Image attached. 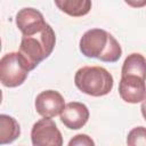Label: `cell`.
Instances as JSON below:
<instances>
[{
	"mask_svg": "<svg viewBox=\"0 0 146 146\" xmlns=\"http://www.w3.org/2000/svg\"><path fill=\"white\" fill-rule=\"evenodd\" d=\"M75 145H79V146H94L95 145V141L87 135H76L74 136L70 141H68V146H75Z\"/></svg>",
	"mask_w": 146,
	"mask_h": 146,
	"instance_id": "5bb4252c",
	"label": "cell"
},
{
	"mask_svg": "<svg viewBox=\"0 0 146 146\" xmlns=\"http://www.w3.org/2000/svg\"><path fill=\"white\" fill-rule=\"evenodd\" d=\"M55 43L56 35L49 24H46V26L36 33L22 36L18 52L29 72L34 70L52 52Z\"/></svg>",
	"mask_w": 146,
	"mask_h": 146,
	"instance_id": "6da1fadb",
	"label": "cell"
},
{
	"mask_svg": "<svg viewBox=\"0 0 146 146\" xmlns=\"http://www.w3.org/2000/svg\"><path fill=\"white\" fill-rule=\"evenodd\" d=\"M145 79L129 74L121 76L119 83V94L120 97L130 104H137L143 102L146 98V83Z\"/></svg>",
	"mask_w": 146,
	"mask_h": 146,
	"instance_id": "8992f818",
	"label": "cell"
},
{
	"mask_svg": "<svg viewBox=\"0 0 146 146\" xmlns=\"http://www.w3.org/2000/svg\"><path fill=\"white\" fill-rule=\"evenodd\" d=\"M43 15L34 8H23L16 14V25L23 35L39 32L46 26Z\"/></svg>",
	"mask_w": 146,
	"mask_h": 146,
	"instance_id": "9c48e42d",
	"label": "cell"
},
{
	"mask_svg": "<svg viewBox=\"0 0 146 146\" xmlns=\"http://www.w3.org/2000/svg\"><path fill=\"white\" fill-rule=\"evenodd\" d=\"M80 51L89 58L114 63L122 55V49L116 39L102 29H91L80 39Z\"/></svg>",
	"mask_w": 146,
	"mask_h": 146,
	"instance_id": "7a4b0ae2",
	"label": "cell"
},
{
	"mask_svg": "<svg viewBox=\"0 0 146 146\" xmlns=\"http://www.w3.org/2000/svg\"><path fill=\"white\" fill-rule=\"evenodd\" d=\"M140 110H141V114H143L144 119L146 120V98L143 100V103H141V106H140Z\"/></svg>",
	"mask_w": 146,
	"mask_h": 146,
	"instance_id": "2e32d148",
	"label": "cell"
},
{
	"mask_svg": "<svg viewBox=\"0 0 146 146\" xmlns=\"http://www.w3.org/2000/svg\"><path fill=\"white\" fill-rule=\"evenodd\" d=\"M58 9L72 17L87 15L91 9V0H55Z\"/></svg>",
	"mask_w": 146,
	"mask_h": 146,
	"instance_id": "7c38bea8",
	"label": "cell"
},
{
	"mask_svg": "<svg viewBox=\"0 0 146 146\" xmlns=\"http://www.w3.org/2000/svg\"><path fill=\"white\" fill-rule=\"evenodd\" d=\"M127 144L129 146H138V145L146 146V128L144 127L133 128L128 133Z\"/></svg>",
	"mask_w": 146,
	"mask_h": 146,
	"instance_id": "4fadbf2b",
	"label": "cell"
},
{
	"mask_svg": "<svg viewBox=\"0 0 146 146\" xmlns=\"http://www.w3.org/2000/svg\"><path fill=\"white\" fill-rule=\"evenodd\" d=\"M21 135V128L18 122L6 114L0 115V144H9L17 139Z\"/></svg>",
	"mask_w": 146,
	"mask_h": 146,
	"instance_id": "8fae6325",
	"label": "cell"
},
{
	"mask_svg": "<svg viewBox=\"0 0 146 146\" xmlns=\"http://www.w3.org/2000/svg\"><path fill=\"white\" fill-rule=\"evenodd\" d=\"M125 3L132 8H141L146 6V0H124Z\"/></svg>",
	"mask_w": 146,
	"mask_h": 146,
	"instance_id": "9a60e30c",
	"label": "cell"
},
{
	"mask_svg": "<svg viewBox=\"0 0 146 146\" xmlns=\"http://www.w3.org/2000/svg\"><path fill=\"white\" fill-rule=\"evenodd\" d=\"M65 107L63 96L56 90H46L35 98V110L43 117H54L62 113Z\"/></svg>",
	"mask_w": 146,
	"mask_h": 146,
	"instance_id": "52a82bcc",
	"label": "cell"
},
{
	"mask_svg": "<svg viewBox=\"0 0 146 146\" xmlns=\"http://www.w3.org/2000/svg\"><path fill=\"white\" fill-rule=\"evenodd\" d=\"M29 70L25 67L18 51L8 52L0 60V80L5 87L15 88L21 86L27 78Z\"/></svg>",
	"mask_w": 146,
	"mask_h": 146,
	"instance_id": "277c9868",
	"label": "cell"
},
{
	"mask_svg": "<svg viewBox=\"0 0 146 146\" xmlns=\"http://www.w3.org/2000/svg\"><path fill=\"white\" fill-rule=\"evenodd\" d=\"M76 88L94 97L107 95L113 88V76L104 67L100 66H83L79 68L74 76Z\"/></svg>",
	"mask_w": 146,
	"mask_h": 146,
	"instance_id": "3957f363",
	"label": "cell"
},
{
	"mask_svg": "<svg viewBox=\"0 0 146 146\" xmlns=\"http://www.w3.org/2000/svg\"><path fill=\"white\" fill-rule=\"evenodd\" d=\"M31 140L34 146L63 145L62 133L50 117H43L33 124L31 130Z\"/></svg>",
	"mask_w": 146,
	"mask_h": 146,
	"instance_id": "5b68a950",
	"label": "cell"
},
{
	"mask_svg": "<svg viewBox=\"0 0 146 146\" xmlns=\"http://www.w3.org/2000/svg\"><path fill=\"white\" fill-rule=\"evenodd\" d=\"M138 75L146 80V58L138 52L130 54L123 62L121 76L123 75Z\"/></svg>",
	"mask_w": 146,
	"mask_h": 146,
	"instance_id": "30bf717a",
	"label": "cell"
},
{
	"mask_svg": "<svg viewBox=\"0 0 146 146\" xmlns=\"http://www.w3.org/2000/svg\"><path fill=\"white\" fill-rule=\"evenodd\" d=\"M89 119L88 107L79 102H71L65 105L60 113V121L71 130L81 129Z\"/></svg>",
	"mask_w": 146,
	"mask_h": 146,
	"instance_id": "ba28073f",
	"label": "cell"
}]
</instances>
